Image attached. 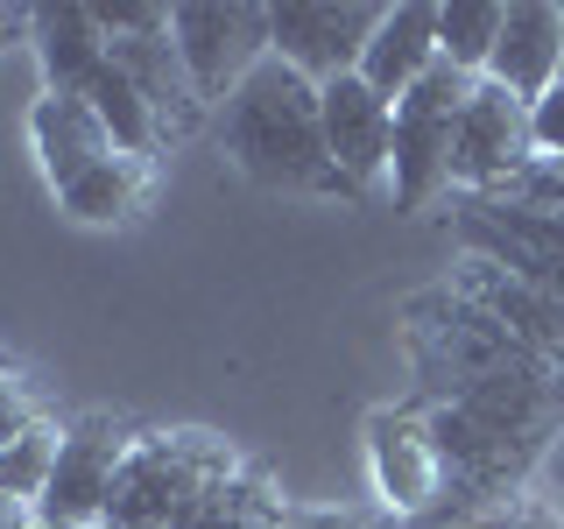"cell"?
<instances>
[{
    "label": "cell",
    "mask_w": 564,
    "mask_h": 529,
    "mask_svg": "<svg viewBox=\"0 0 564 529\" xmlns=\"http://www.w3.org/2000/svg\"><path fill=\"white\" fill-rule=\"evenodd\" d=\"M219 149L234 155L240 176L261 191H317V198H352V184L325 155V114H317V85L282 57H261L247 85L212 114Z\"/></svg>",
    "instance_id": "6da1fadb"
},
{
    "label": "cell",
    "mask_w": 564,
    "mask_h": 529,
    "mask_svg": "<svg viewBox=\"0 0 564 529\" xmlns=\"http://www.w3.org/2000/svg\"><path fill=\"white\" fill-rule=\"evenodd\" d=\"M240 473V452L212 431H141L128 466L113 481V508H106V529H176L191 516V501Z\"/></svg>",
    "instance_id": "7a4b0ae2"
},
{
    "label": "cell",
    "mask_w": 564,
    "mask_h": 529,
    "mask_svg": "<svg viewBox=\"0 0 564 529\" xmlns=\"http://www.w3.org/2000/svg\"><path fill=\"white\" fill-rule=\"evenodd\" d=\"M466 71L437 64L416 93L395 99V155H388V198L395 212H423L437 191H452V134H458V114L473 99Z\"/></svg>",
    "instance_id": "3957f363"
},
{
    "label": "cell",
    "mask_w": 564,
    "mask_h": 529,
    "mask_svg": "<svg viewBox=\"0 0 564 529\" xmlns=\"http://www.w3.org/2000/svg\"><path fill=\"white\" fill-rule=\"evenodd\" d=\"M170 43L176 57H184L191 85H198L205 114H219L226 99L247 85V71L261 57H275L269 50V8H254V0H234V8H170Z\"/></svg>",
    "instance_id": "277c9868"
},
{
    "label": "cell",
    "mask_w": 564,
    "mask_h": 529,
    "mask_svg": "<svg viewBox=\"0 0 564 529\" xmlns=\"http://www.w3.org/2000/svg\"><path fill=\"white\" fill-rule=\"evenodd\" d=\"M134 423L113 410H85L64 423V445H57V473H50V494L35 501V516L50 522H93L106 529V508H113V481L134 452Z\"/></svg>",
    "instance_id": "5b68a950"
},
{
    "label": "cell",
    "mask_w": 564,
    "mask_h": 529,
    "mask_svg": "<svg viewBox=\"0 0 564 529\" xmlns=\"http://www.w3.org/2000/svg\"><path fill=\"white\" fill-rule=\"evenodd\" d=\"M536 163V134H529V106L508 93V85L480 78L458 114V134H452V184L466 198H501L516 191V176Z\"/></svg>",
    "instance_id": "8992f818"
},
{
    "label": "cell",
    "mask_w": 564,
    "mask_h": 529,
    "mask_svg": "<svg viewBox=\"0 0 564 529\" xmlns=\"http://www.w3.org/2000/svg\"><path fill=\"white\" fill-rule=\"evenodd\" d=\"M367 481H375L381 516L395 522H423L445 501V452L431 438V417L395 402V410L367 417Z\"/></svg>",
    "instance_id": "52a82bcc"
},
{
    "label": "cell",
    "mask_w": 564,
    "mask_h": 529,
    "mask_svg": "<svg viewBox=\"0 0 564 529\" xmlns=\"http://www.w3.org/2000/svg\"><path fill=\"white\" fill-rule=\"evenodd\" d=\"M381 29V8L367 0H275L269 8V50L290 71H304L311 85L352 78Z\"/></svg>",
    "instance_id": "ba28073f"
},
{
    "label": "cell",
    "mask_w": 564,
    "mask_h": 529,
    "mask_svg": "<svg viewBox=\"0 0 564 529\" xmlns=\"http://www.w3.org/2000/svg\"><path fill=\"white\" fill-rule=\"evenodd\" d=\"M317 114H325V155L352 184V198H360L367 184H381L388 155H395V99H381L375 85L352 71V78L317 85Z\"/></svg>",
    "instance_id": "9c48e42d"
},
{
    "label": "cell",
    "mask_w": 564,
    "mask_h": 529,
    "mask_svg": "<svg viewBox=\"0 0 564 529\" xmlns=\"http://www.w3.org/2000/svg\"><path fill=\"white\" fill-rule=\"evenodd\" d=\"M452 290L466 296V304H480L508 339H522L529 353H543L551 367H564V304L557 296H543L536 282H522L516 269H501V261H487V255H458Z\"/></svg>",
    "instance_id": "30bf717a"
},
{
    "label": "cell",
    "mask_w": 564,
    "mask_h": 529,
    "mask_svg": "<svg viewBox=\"0 0 564 529\" xmlns=\"http://www.w3.org/2000/svg\"><path fill=\"white\" fill-rule=\"evenodd\" d=\"M106 57H113L120 78L141 93V106H149V120H155V134H163V149H170V141H191V134L212 120L170 35H128V43H106Z\"/></svg>",
    "instance_id": "8fae6325"
},
{
    "label": "cell",
    "mask_w": 564,
    "mask_h": 529,
    "mask_svg": "<svg viewBox=\"0 0 564 529\" xmlns=\"http://www.w3.org/2000/svg\"><path fill=\"white\" fill-rule=\"evenodd\" d=\"M29 141H35V163H43L50 191H70L85 170H99L106 155H120V141L106 134V120L78 93H43L35 99L29 106Z\"/></svg>",
    "instance_id": "7c38bea8"
},
{
    "label": "cell",
    "mask_w": 564,
    "mask_h": 529,
    "mask_svg": "<svg viewBox=\"0 0 564 529\" xmlns=\"http://www.w3.org/2000/svg\"><path fill=\"white\" fill-rule=\"evenodd\" d=\"M557 71H564V8L557 0H508V29L487 78L508 85L522 106H536L557 85Z\"/></svg>",
    "instance_id": "4fadbf2b"
},
{
    "label": "cell",
    "mask_w": 564,
    "mask_h": 529,
    "mask_svg": "<svg viewBox=\"0 0 564 529\" xmlns=\"http://www.w3.org/2000/svg\"><path fill=\"white\" fill-rule=\"evenodd\" d=\"M437 64L445 57H437V8L431 0L381 8V29H375V43H367V57H360V78L375 85L381 99H402V93H416Z\"/></svg>",
    "instance_id": "5bb4252c"
},
{
    "label": "cell",
    "mask_w": 564,
    "mask_h": 529,
    "mask_svg": "<svg viewBox=\"0 0 564 529\" xmlns=\"http://www.w3.org/2000/svg\"><path fill=\"white\" fill-rule=\"evenodd\" d=\"M29 43H35V57H43V93H78V85L106 64V35H99L85 0L29 8Z\"/></svg>",
    "instance_id": "9a60e30c"
},
{
    "label": "cell",
    "mask_w": 564,
    "mask_h": 529,
    "mask_svg": "<svg viewBox=\"0 0 564 529\" xmlns=\"http://www.w3.org/2000/svg\"><path fill=\"white\" fill-rule=\"evenodd\" d=\"M149 184H155V163L149 155H106L99 170H85L70 191H57V205L70 212L78 226H120V219H134L141 198H149Z\"/></svg>",
    "instance_id": "2e32d148"
},
{
    "label": "cell",
    "mask_w": 564,
    "mask_h": 529,
    "mask_svg": "<svg viewBox=\"0 0 564 529\" xmlns=\"http://www.w3.org/2000/svg\"><path fill=\"white\" fill-rule=\"evenodd\" d=\"M282 522H290V508H282V494L269 487V473L240 466V473H226V481H212L176 529H282Z\"/></svg>",
    "instance_id": "e0dca14e"
},
{
    "label": "cell",
    "mask_w": 564,
    "mask_h": 529,
    "mask_svg": "<svg viewBox=\"0 0 564 529\" xmlns=\"http://www.w3.org/2000/svg\"><path fill=\"white\" fill-rule=\"evenodd\" d=\"M458 240H466V255L501 261V269H516L522 282H536L543 296H557V304H564V255H557V247H536V240L508 234V226H494L480 205H466V219H458Z\"/></svg>",
    "instance_id": "ac0fdd59"
},
{
    "label": "cell",
    "mask_w": 564,
    "mask_h": 529,
    "mask_svg": "<svg viewBox=\"0 0 564 529\" xmlns=\"http://www.w3.org/2000/svg\"><path fill=\"white\" fill-rule=\"evenodd\" d=\"M501 29H508V8L501 0H445L437 8V57L466 78H487L494 50H501Z\"/></svg>",
    "instance_id": "d6986e66"
},
{
    "label": "cell",
    "mask_w": 564,
    "mask_h": 529,
    "mask_svg": "<svg viewBox=\"0 0 564 529\" xmlns=\"http://www.w3.org/2000/svg\"><path fill=\"white\" fill-rule=\"evenodd\" d=\"M78 99H85V106H93V114L106 120V134H113V141H120L128 155H149V163H155V149H163V134H155L149 106H141V93H134L128 78H120V64H113V57H106V64L93 71V78L78 85Z\"/></svg>",
    "instance_id": "ffe728a7"
},
{
    "label": "cell",
    "mask_w": 564,
    "mask_h": 529,
    "mask_svg": "<svg viewBox=\"0 0 564 529\" xmlns=\"http://www.w3.org/2000/svg\"><path fill=\"white\" fill-rule=\"evenodd\" d=\"M57 445H64V423H35L29 438H14L0 452V494H22V501H43L50 494V473H57Z\"/></svg>",
    "instance_id": "44dd1931"
},
{
    "label": "cell",
    "mask_w": 564,
    "mask_h": 529,
    "mask_svg": "<svg viewBox=\"0 0 564 529\" xmlns=\"http://www.w3.org/2000/svg\"><path fill=\"white\" fill-rule=\"evenodd\" d=\"M93 22L106 43H128V35H170V8L155 0H93Z\"/></svg>",
    "instance_id": "7402d4cb"
},
{
    "label": "cell",
    "mask_w": 564,
    "mask_h": 529,
    "mask_svg": "<svg viewBox=\"0 0 564 529\" xmlns=\"http://www.w3.org/2000/svg\"><path fill=\"white\" fill-rule=\"evenodd\" d=\"M35 423H43V402H35V388L22 367H0V452L14 445V438H29Z\"/></svg>",
    "instance_id": "603a6c76"
},
{
    "label": "cell",
    "mask_w": 564,
    "mask_h": 529,
    "mask_svg": "<svg viewBox=\"0 0 564 529\" xmlns=\"http://www.w3.org/2000/svg\"><path fill=\"white\" fill-rule=\"evenodd\" d=\"M529 134H536V163H564V85L529 106Z\"/></svg>",
    "instance_id": "cb8c5ba5"
},
{
    "label": "cell",
    "mask_w": 564,
    "mask_h": 529,
    "mask_svg": "<svg viewBox=\"0 0 564 529\" xmlns=\"http://www.w3.org/2000/svg\"><path fill=\"white\" fill-rule=\"evenodd\" d=\"M282 529H402L395 516H360V508H290V522Z\"/></svg>",
    "instance_id": "d4e9b609"
},
{
    "label": "cell",
    "mask_w": 564,
    "mask_h": 529,
    "mask_svg": "<svg viewBox=\"0 0 564 529\" xmlns=\"http://www.w3.org/2000/svg\"><path fill=\"white\" fill-rule=\"evenodd\" d=\"M516 529H564V516H557L551 501H536V494H529V501L516 508Z\"/></svg>",
    "instance_id": "484cf974"
},
{
    "label": "cell",
    "mask_w": 564,
    "mask_h": 529,
    "mask_svg": "<svg viewBox=\"0 0 564 529\" xmlns=\"http://www.w3.org/2000/svg\"><path fill=\"white\" fill-rule=\"evenodd\" d=\"M35 522V501H22V494H0V529H29Z\"/></svg>",
    "instance_id": "4316f807"
},
{
    "label": "cell",
    "mask_w": 564,
    "mask_h": 529,
    "mask_svg": "<svg viewBox=\"0 0 564 529\" xmlns=\"http://www.w3.org/2000/svg\"><path fill=\"white\" fill-rule=\"evenodd\" d=\"M29 35V8H0V50H14Z\"/></svg>",
    "instance_id": "83f0119b"
},
{
    "label": "cell",
    "mask_w": 564,
    "mask_h": 529,
    "mask_svg": "<svg viewBox=\"0 0 564 529\" xmlns=\"http://www.w3.org/2000/svg\"><path fill=\"white\" fill-rule=\"evenodd\" d=\"M29 529H93V522H50V516H35Z\"/></svg>",
    "instance_id": "f1b7e54d"
},
{
    "label": "cell",
    "mask_w": 564,
    "mask_h": 529,
    "mask_svg": "<svg viewBox=\"0 0 564 529\" xmlns=\"http://www.w3.org/2000/svg\"><path fill=\"white\" fill-rule=\"evenodd\" d=\"M0 367H14V360H8V346H0Z\"/></svg>",
    "instance_id": "f546056e"
},
{
    "label": "cell",
    "mask_w": 564,
    "mask_h": 529,
    "mask_svg": "<svg viewBox=\"0 0 564 529\" xmlns=\"http://www.w3.org/2000/svg\"><path fill=\"white\" fill-rule=\"evenodd\" d=\"M557 85H564V71H557Z\"/></svg>",
    "instance_id": "4dcf8cb0"
}]
</instances>
